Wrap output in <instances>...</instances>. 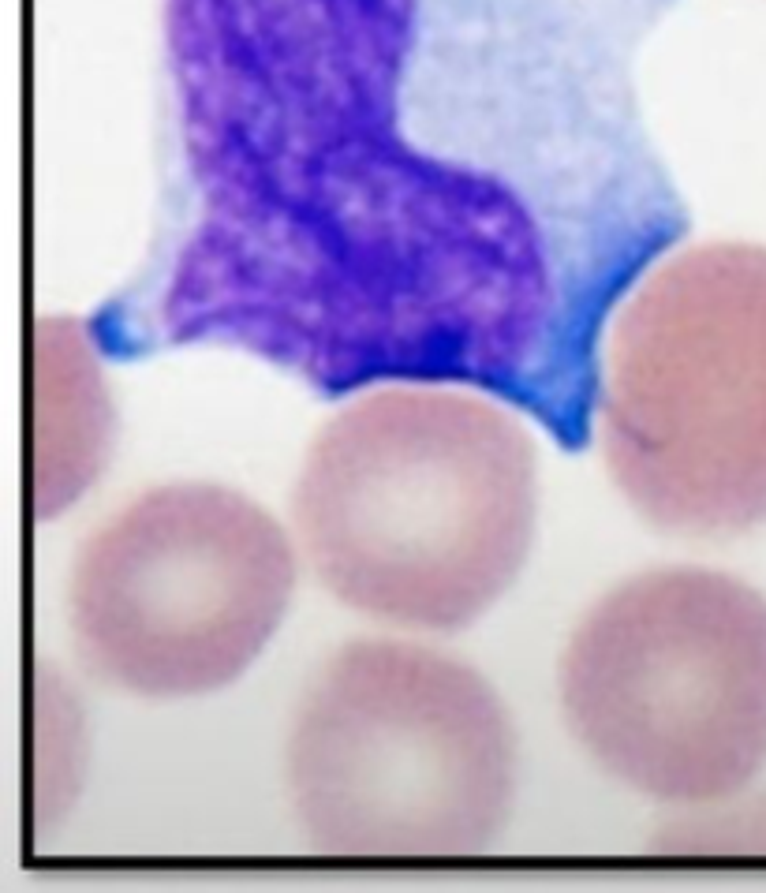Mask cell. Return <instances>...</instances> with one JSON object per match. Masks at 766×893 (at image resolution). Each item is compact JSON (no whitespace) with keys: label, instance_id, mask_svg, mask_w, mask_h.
I'll use <instances>...</instances> for the list:
<instances>
[{"label":"cell","instance_id":"6","mask_svg":"<svg viewBox=\"0 0 766 893\" xmlns=\"http://www.w3.org/2000/svg\"><path fill=\"white\" fill-rule=\"evenodd\" d=\"M292 587V542L262 505L217 482H165L83 542L71 639L83 666L120 692L210 695L266 651Z\"/></svg>","mask_w":766,"mask_h":893},{"label":"cell","instance_id":"2","mask_svg":"<svg viewBox=\"0 0 766 893\" xmlns=\"http://www.w3.org/2000/svg\"><path fill=\"white\" fill-rule=\"evenodd\" d=\"M389 382L307 449L292 520L329 595L385 624L456 632L509 591L535 542L539 460L505 400Z\"/></svg>","mask_w":766,"mask_h":893},{"label":"cell","instance_id":"4","mask_svg":"<svg viewBox=\"0 0 766 893\" xmlns=\"http://www.w3.org/2000/svg\"><path fill=\"white\" fill-rule=\"evenodd\" d=\"M292 808L333 856H468L509 819L516 737L460 658L355 639L311 681L288 733Z\"/></svg>","mask_w":766,"mask_h":893},{"label":"cell","instance_id":"1","mask_svg":"<svg viewBox=\"0 0 766 893\" xmlns=\"http://www.w3.org/2000/svg\"><path fill=\"white\" fill-rule=\"evenodd\" d=\"M673 4L161 0L157 228L94 348L468 385L583 453L613 311L692 228L636 98Z\"/></svg>","mask_w":766,"mask_h":893},{"label":"cell","instance_id":"3","mask_svg":"<svg viewBox=\"0 0 766 893\" xmlns=\"http://www.w3.org/2000/svg\"><path fill=\"white\" fill-rule=\"evenodd\" d=\"M598 426L647 524H766V247H688L639 277L606 329Z\"/></svg>","mask_w":766,"mask_h":893},{"label":"cell","instance_id":"5","mask_svg":"<svg viewBox=\"0 0 766 893\" xmlns=\"http://www.w3.org/2000/svg\"><path fill=\"white\" fill-rule=\"evenodd\" d=\"M561 710L613 781L714 804L766 766V598L710 568H654L583 613Z\"/></svg>","mask_w":766,"mask_h":893}]
</instances>
